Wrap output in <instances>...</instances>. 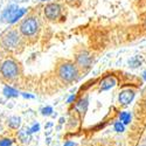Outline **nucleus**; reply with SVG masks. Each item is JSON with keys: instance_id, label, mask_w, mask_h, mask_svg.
<instances>
[{"instance_id": "f257e3e1", "label": "nucleus", "mask_w": 146, "mask_h": 146, "mask_svg": "<svg viewBox=\"0 0 146 146\" xmlns=\"http://www.w3.org/2000/svg\"><path fill=\"white\" fill-rule=\"evenodd\" d=\"M58 76L64 82H74L78 78V67L71 62H64L58 67Z\"/></svg>"}, {"instance_id": "f03ea898", "label": "nucleus", "mask_w": 146, "mask_h": 146, "mask_svg": "<svg viewBox=\"0 0 146 146\" xmlns=\"http://www.w3.org/2000/svg\"><path fill=\"white\" fill-rule=\"evenodd\" d=\"M0 72L4 78L6 80H13L19 74V67L18 64L12 60H6L0 67Z\"/></svg>"}, {"instance_id": "7ed1b4c3", "label": "nucleus", "mask_w": 146, "mask_h": 146, "mask_svg": "<svg viewBox=\"0 0 146 146\" xmlns=\"http://www.w3.org/2000/svg\"><path fill=\"white\" fill-rule=\"evenodd\" d=\"M39 31V22L35 18H27L20 25V32L25 36H33Z\"/></svg>"}, {"instance_id": "20e7f679", "label": "nucleus", "mask_w": 146, "mask_h": 146, "mask_svg": "<svg viewBox=\"0 0 146 146\" xmlns=\"http://www.w3.org/2000/svg\"><path fill=\"white\" fill-rule=\"evenodd\" d=\"M1 43L6 49H9V50L17 49L20 44V36L15 31H9L3 36Z\"/></svg>"}, {"instance_id": "39448f33", "label": "nucleus", "mask_w": 146, "mask_h": 146, "mask_svg": "<svg viewBox=\"0 0 146 146\" xmlns=\"http://www.w3.org/2000/svg\"><path fill=\"white\" fill-rule=\"evenodd\" d=\"M76 64L78 68H81L82 70H88L90 69L91 64H92V56L90 55V53L83 50L81 53H78L76 55Z\"/></svg>"}, {"instance_id": "423d86ee", "label": "nucleus", "mask_w": 146, "mask_h": 146, "mask_svg": "<svg viewBox=\"0 0 146 146\" xmlns=\"http://www.w3.org/2000/svg\"><path fill=\"white\" fill-rule=\"evenodd\" d=\"M135 96H136V91L133 89H124L121 90L118 95V102L121 106H127L130 105V103L135 100Z\"/></svg>"}, {"instance_id": "0eeeda50", "label": "nucleus", "mask_w": 146, "mask_h": 146, "mask_svg": "<svg viewBox=\"0 0 146 146\" xmlns=\"http://www.w3.org/2000/svg\"><path fill=\"white\" fill-rule=\"evenodd\" d=\"M61 14V7L57 4H48L44 7V15L48 20H55Z\"/></svg>"}, {"instance_id": "6e6552de", "label": "nucleus", "mask_w": 146, "mask_h": 146, "mask_svg": "<svg viewBox=\"0 0 146 146\" xmlns=\"http://www.w3.org/2000/svg\"><path fill=\"white\" fill-rule=\"evenodd\" d=\"M88 106H89V98H88V96H84L82 98H80L77 102H75L74 109L80 113L81 117H83L88 110Z\"/></svg>"}, {"instance_id": "1a4fd4ad", "label": "nucleus", "mask_w": 146, "mask_h": 146, "mask_svg": "<svg viewBox=\"0 0 146 146\" xmlns=\"http://www.w3.org/2000/svg\"><path fill=\"white\" fill-rule=\"evenodd\" d=\"M117 78L113 76V75H109V76H105L101 83H100V91H106L109 89L113 88L116 84H117Z\"/></svg>"}, {"instance_id": "9d476101", "label": "nucleus", "mask_w": 146, "mask_h": 146, "mask_svg": "<svg viewBox=\"0 0 146 146\" xmlns=\"http://www.w3.org/2000/svg\"><path fill=\"white\" fill-rule=\"evenodd\" d=\"M20 8L17 6V5H11L8 6L5 11H4V13H3V19H5L6 21H8L11 23V21L13 20V18L15 17V14L18 13V11Z\"/></svg>"}, {"instance_id": "9b49d317", "label": "nucleus", "mask_w": 146, "mask_h": 146, "mask_svg": "<svg viewBox=\"0 0 146 146\" xmlns=\"http://www.w3.org/2000/svg\"><path fill=\"white\" fill-rule=\"evenodd\" d=\"M7 124H8V126H9L11 129L17 130V129H19L20 125H21V118H20V117H17V116H12V117L8 118Z\"/></svg>"}, {"instance_id": "f8f14e48", "label": "nucleus", "mask_w": 146, "mask_h": 146, "mask_svg": "<svg viewBox=\"0 0 146 146\" xmlns=\"http://www.w3.org/2000/svg\"><path fill=\"white\" fill-rule=\"evenodd\" d=\"M131 119H132V115L127 111H120L119 113V120L121 123H124L125 125H129L131 123Z\"/></svg>"}, {"instance_id": "ddd939ff", "label": "nucleus", "mask_w": 146, "mask_h": 146, "mask_svg": "<svg viewBox=\"0 0 146 146\" xmlns=\"http://www.w3.org/2000/svg\"><path fill=\"white\" fill-rule=\"evenodd\" d=\"M4 95L6 97H8V98H12V97H18L19 96V91L15 90V89H13L12 87H7L6 86L4 88Z\"/></svg>"}, {"instance_id": "4468645a", "label": "nucleus", "mask_w": 146, "mask_h": 146, "mask_svg": "<svg viewBox=\"0 0 146 146\" xmlns=\"http://www.w3.org/2000/svg\"><path fill=\"white\" fill-rule=\"evenodd\" d=\"M125 124L124 123H121L120 120H117V121H115L113 123V130L116 131V132H118V133H121V132H124L125 131Z\"/></svg>"}, {"instance_id": "2eb2a0df", "label": "nucleus", "mask_w": 146, "mask_h": 146, "mask_svg": "<svg viewBox=\"0 0 146 146\" xmlns=\"http://www.w3.org/2000/svg\"><path fill=\"white\" fill-rule=\"evenodd\" d=\"M25 13H26V9H25V8H20V9L18 11V13L15 14V17L13 18V20L11 21V23H14L15 21H18V20H19L23 14H25Z\"/></svg>"}, {"instance_id": "dca6fc26", "label": "nucleus", "mask_w": 146, "mask_h": 146, "mask_svg": "<svg viewBox=\"0 0 146 146\" xmlns=\"http://www.w3.org/2000/svg\"><path fill=\"white\" fill-rule=\"evenodd\" d=\"M12 144H13V140L9 139V138L0 139V146H12Z\"/></svg>"}, {"instance_id": "f3484780", "label": "nucleus", "mask_w": 146, "mask_h": 146, "mask_svg": "<svg viewBox=\"0 0 146 146\" xmlns=\"http://www.w3.org/2000/svg\"><path fill=\"white\" fill-rule=\"evenodd\" d=\"M52 112H53V108L52 106H46V108L41 109V113L43 116H50Z\"/></svg>"}, {"instance_id": "a211bd4d", "label": "nucleus", "mask_w": 146, "mask_h": 146, "mask_svg": "<svg viewBox=\"0 0 146 146\" xmlns=\"http://www.w3.org/2000/svg\"><path fill=\"white\" fill-rule=\"evenodd\" d=\"M129 63L131 64V67L136 68V67H138V66L140 64V61H139V58H138V57H133V58H131V60L129 61Z\"/></svg>"}, {"instance_id": "6ab92c4d", "label": "nucleus", "mask_w": 146, "mask_h": 146, "mask_svg": "<svg viewBox=\"0 0 146 146\" xmlns=\"http://www.w3.org/2000/svg\"><path fill=\"white\" fill-rule=\"evenodd\" d=\"M40 130V124H34L31 129H29V132L31 133H34V132H38Z\"/></svg>"}, {"instance_id": "aec40b11", "label": "nucleus", "mask_w": 146, "mask_h": 146, "mask_svg": "<svg viewBox=\"0 0 146 146\" xmlns=\"http://www.w3.org/2000/svg\"><path fill=\"white\" fill-rule=\"evenodd\" d=\"M76 101V96L75 95H71V96H69V98L67 100V103L68 104H71L72 102H75Z\"/></svg>"}, {"instance_id": "412c9836", "label": "nucleus", "mask_w": 146, "mask_h": 146, "mask_svg": "<svg viewBox=\"0 0 146 146\" xmlns=\"http://www.w3.org/2000/svg\"><path fill=\"white\" fill-rule=\"evenodd\" d=\"M63 146H76V144L74 143V141H71V140H68V141H66L64 143V145Z\"/></svg>"}, {"instance_id": "4be33fe9", "label": "nucleus", "mask_w": 146, "mask_h": 146, "mask_svg": "<svg viewBox=\"0 0 146 146\" xmlns=\"http://www.w3.org/2000/svg\"><path fill=\"white\" fill-rule=\"evenodd\" d=\"M22 96L25 97V98H34L33 95H29V94H26V92H22Z\"/></svg>"}, {"instance_id": "5701e85b", "label": "nucleus", "mask_w": 146, "mask_h": 146, "mask_svg": "<svg viewBox=\"0 0 146 146\" xmlns=\"http://www.w3.org/2000/svg\"><path fill=\"white\" fill-rule=\"evenodd\" d=\"M141 105H143V109L146 111V96L144 97V100H143V103H141Z\"/></svg>"}, {"instance_id": "b1692460", "label": "nucleus", "mask_w": 146, "mask_h": 146, "mask_svg": "<svg viewBox=\"0 0 146 146\" xmlns=\"http://www.w3.org/2000/svg\"><path fill=\"white\" fill-rule=\"evenodd\" d=\"M143 23H144V26H145V28H146V14H145L144 18H143Z\"/></svg>"}, {"instance_id": "393cba45", "label": "nucleus", "mask_w": 146, "mask_h": 146, "mask_svg": "<svg viewBox=\"0 0 146 146\" xmlns=\"http://www.w3.org/2000/svg\"><path fill=\"white\" fill-rule=\"evenodd\" d=\"M141 143H144V144H146V135L144 136V138H143V140H141Z\"/></svg>"}, {"instance_id": "a878e982", "label": "nucleus", "mask_w": 146, "mask_h": 146, "mask_svg": "<svg viewBox=\"0 0 146 146\" xmlns=\"http://www.w3.org/2000/svg\"><path fill=\"white\" fill-rule=\"evenodd\" d=\"M143 78L146 81V71H144V72H143Z\"/></svg>"}, {"instance_id": "bb28decb", "label": "nucleus", "mask_w": 146, "mask_h": 146, "mask_svg": "<svg viewBox=\"0 0 146 146\" xmlns=\"http://www.w3.org/2000/svg\"><path fill=\"white\" fill-rule=\"evenodd\" d=\"M136 146H146V144H144V143H140V144H137Z\"/></svg>"}, {"instance_id": "cd10ccee", "label": "nucleus", "mask_w": 146, "mask_h": 146, "mask_svg": "<svg viewBox=\"0 0 146 146\" xmlns=\"http://www.w3.org/2000/svg\"><path fill=\"white\" fill-rule=\"evenodd\" d=\"M68 1H75V0H68Z\"/></svg>"}, {"instance_id": "c85d7f7f", "label": "nucleus", "mask_w": 146, "mask_h": 146, "mask_svg": "<svg viewBox=\"0 0 146 146\" xmlns=\"http://www.w3.org/2000/svg\"><path fill=\"white\" fill-rule=\"evenodd\" d=\"M41 1H46V0H41Z\"/></svg>"}]
</instances>
